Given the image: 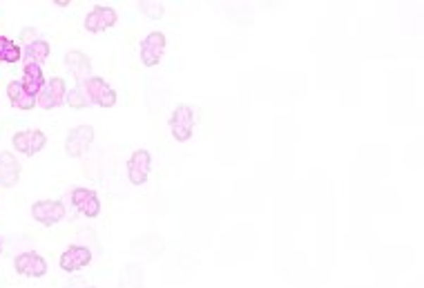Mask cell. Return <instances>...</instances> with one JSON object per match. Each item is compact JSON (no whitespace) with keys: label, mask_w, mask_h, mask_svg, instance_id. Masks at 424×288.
Listing matches in <instances>:
<instances>
[{"label":"cell","mask_w":424,"mask_h":288,"mask_svg":"<svg viewBox=\"0 0 424 288\" xmlns=\"http://www.w3.org/2000/svg\"><path fill=\"white\" fill-rule=\"evenodd\" d=\"M65 103H68L72 110H85V108L92 106V101L87 96V89H85L83 81H76V87L72 92L68 89V99H65Z\"/></svg>","instance_id":"17"},{"label":"cell","mask_w":424,"mask_h":288,"mask_svg":"<svg viewBox=\"0 0 424 288\" xmlns=\"http://www.w3.org/2000/svg\"><path fill=\"white\" fill-rule=\"evenodd\" d=\"M20 163L14 152H0V186L14 188L20 179Z\"/></svg>","instance_id":"12"},{"label":"cell","mask_w":424,"mask_h":288,"mask_svg":"<svg viewBox=\"0 0 424 288\" xmlns=\"http://www.w3.org/2000/svg\"><path fill=\"white\" fill-rule=\"evenodd\" d=\"M7 96H9V103L16 110H25V112H27V110H34L38 106L36 99L30 96L27 92H25V87H23L20 81H9L7 83Z\"/></svg>","instance_id":"15"},{"label":"cell","mask_w":424,"mask_h":288,"mask_svg":"<svg viewBox=\"0 0 424 288\" xmlns=\"http://www.w3.org/2000/svg\"><path fill=\"white\" fill-rule=\"evenodd\" d=\"M92 251H89V246H83V244H72L68 251H65L63 255H61V268L65 270V273H76V270H81V268H85V266H89V261H92Z\"/></svg>","instance_id":"8"},{"label":"cell","mask_w":424,"mask_h":288,"mask_svg":"<svg viewBox=\"0 0 424 288\" xmlns=\"http://www.w3.org/2000/svg\"><path fill=\"white\" fill-rule=\"evenodd\" d=\"M83 288H94V286H83Z\"/></svg>","instance_id":"25"},{"label":"cell","mask_w":424,"mask_h":288,"mask_svg":"<svg viewBox=\"0 0 424 288\" xmlns=\"http://www.w3.org/2000/svg\"><path fill=\"white\" fill-rule=\"evenodd\" d=\"M118 20L116 16V9L114 7H105V5H96L94 9L89 11V14L85 16V30L92 32V34H99V32H105L114 27Z\"/></svg>","instance_id":"9"},{"label":"cell","mask_w":424,"mask_h":288,"mask_svg":"<svg viewBox=\"0 0 424 288\" xmlns=\"http://www.w3.org/2000/svg\"><path fill=\"white\" fill-rule=\"evenodd\" d=\"M0 253H3V239H0Z\"/></svg>","instance_id":"24"},{"label":"cell","mask_w":424,"mask_h":288,"mask_svg":"<svg viewBox=\"0 0 424 288\" xmlns=\"http://www.w3.org/2000/svg\"><path fill=\"white\" fill-rule=\"evenodd\" d=\"M11 143H14V148L20 154L32 156V130H23V132H16L14 139H11Z\"/></svg>","instance_id":"19"},{"label":"cell","mask_w":424,"mask_h":288,"mask_svg":"<svg viewBox=\"0 0 424 288\" xmlns=\"http://www.w3.org/2000/svg\"><path fill=\"white\" fill-rule=\"evenodd\" d=\"M14 266H16L18 275H25V277H45V273H47V261L36 253L18 255Z\"/></svg>","instance_id":"11"},{"label":"cell","mask_w":424,"mask_h":288,"mask_svg":"<svg viewBox=\"0 0 424 288\" xmlns=\"http://www.w3.org/2000/svg\"><path fill=\"white\" fill-rule=\"evenodd\" d=\"M47 146V137L43 130H32V154L41 152Z\"/></svg>","instance_id":"21"},{"label":"cell","mask_w":424,"mask_h":288,"mask_svg":"<svg viewBox=\"0 0 424 288\" xmlns=\"http://www.w3.org/2000/svg\"><path fill=\"white\" fill-rule=\"evenodd\" d=\"M152 170V154L148 150H135L127 159V181L132 186H143Z\"/></svg>","instance_id":"6"},{"label":"cell","mask_w":424,"mask_h":288,"mask_svg":"<svg viewBox=\"0 0 424 288\" xmlns=\"http://www.w3.org/2000/svg\"><path fill=\"white\" fill-rule=\"evenodd\" d=\"M170 132L179 143L190 141L194 134V108L188 103H179L170 116Z\"/></svg>","instance_id":"1"},{"label":"cell","mask_w":424,"mask_h":288,"mask_svg":"<svg viewBox=\"0 0 424 288\" xmlns=\"http://www.w3.org/2000/svg\"><path fill=\"white\" fill-rule=\"evenodd\" d=\"M85 89H87V96L94 106L103 108V110H112L116 106V92L108 85V81L101 76H89L83 81Z\"/></svg>","instance_id":"2"},{"label":"cell","mask_w":424,"mask_h":288,"mask_svg":"<svg viewBox=\"0 0 424 288\" xmlns=\"http://www.w3.org/2000/svg\"><path fill=\"white\" fill-rule=\"evenodd\" d=\"M65 99H68V85H65V81L61 76H54V78H49V81L45 83V87L41 89V94H38L36 103L43 110H56V108L63 106Z\"/></svg>","instance_id":"5"},{"label":"cell","mask_w":424,"mask_h":288,"mask_svg":"<svg viewBox=\"0 0 424 288\" xmlns=\"http://www.w3.org/2000/svg\"><path fill=\"white\" fill-rule=\"evenodd\" d=\"M168 45V38L163 32H150L141 43V63L145 68H156L163 58V51Z\"/></svg>","instance_id":"4"},{"label":"cell","mask_w":424,"mask_h":288,"mask_svg":"<svg viewBox=\"0 0 424 288\" xmlns=\"http://www.w3.org/2000/svg\"><path fill=\"white\" fill-rule=\"evenodd\" d=\"M56 5H58V7H68L70 0H56Z\"/></svg>","instance_id":"23"},{"label":"cell","mask_w":424,"mask_h":288,"mask_svg":"<svg viewBox=\"0 0 424 288\" xmlns=\"http://www.w3.org/2000/svg\"><path fill=\"white\" fill-rule=\"evenodd\" d=\"M65 65H68V70L76 76V81H85L89 78V72H92V61L85 51L81 49H70L68 54H65Z\"/></svg>","instance_id":"14"},{"label":"cell","mask_w":424,"mask_h":288,"mask_svg":"<svg viewBox=\"0 0 424 288\" xmlns=\"http://www.w3.org/2000/svg\"><path fill=\"white\" fill-rule=\"evenodd\" d=\"M94 127L92 125H78L74 130H70L68 137H65V152H68V156H72V159H78V156H83L89 146L94 143Z\"/></svg>","instance_id":"3"},{"label":"cell","mask_w":424,"mask_h":288,"mask_svg":"<svg viewBox=\"0 0 424 288\" xmlns=\"http://www.w3.org/2000/svg\"><path fill=\"white\" fill-rule=\"evenodd\" d=\"M139 9L143 11V16H148L150 20H158L163 16V5L161 3H141Z\"/></svg>","instance_id":"20"},{"label":"cell","mask_w":424,"mask_h":288,"mask_svg":"<svg viewBox=\"0 0 424 288\" xmlns=\"http://www.w3.org/2000/svg\"><path fill=\"white\" fill-rule=\"evenodd\" d=\"M20 83L25 87V92H27L30 96L38 99V94H41V89L45 87V74L41 70V65H23V78Z\"/></svg>","instance_id":"13"},{"label":"cell","mask_w":424,"mask_h":288,"mask_svg":"<svg viewBox=\"0 0 424 288\" xmlns=\"http://www.w3.org/2000/svg\"><path fill=\"white\" fill-rule=\"evenodd\" d=\"M72 204L78 213L87 219H94L101 215V199L94 190L89 188H74L72 190Z\"/></svg>","instance_id":"10"},{"label":"cell","mask_w":424,"mask_h":288,"mask_svg":"<svg viewBox=\"0 0 424 288\" xmlns=\"http://www.w3.org/2000/svg\"><path fill=\"white\" fill-rule=\"evenodd\" d=\"M49 56V43L47 41H41V38H36L34 43L25 45L23 49V63L25 65H43Z\"/></svg>","instance_id":"16"},{"label":"cell","mask_w":424,"mask_h":288,"mask_svg":"<svg viewBox=\"0 0 424 288\" xmlns=\"http://www.w3.org/2000/svg\"><path fill=\"white\" fill-rule=\"evenodd\" d=\"M20 38H23V41L27 43V45H30V43H34V41H36V30H32V27H25V30L20 32Z\"/></svg>","instance_id":"22"},{"label":"cell","mask_w":424,"mask_h":288,"mask_svg":"<svg viewBox=\"0 0 424 288\" xmlns=\"http://www.w3.org/2000/svg\"><path fill=\"white\" fill-rule=\"evenodd\" d=\"M32 217L43 226H54L65 219V206H63V201H56V199L36 201L32 206Z\"/></svg>","instance_id":"7"},{"label":"cell","mask_w":424,"mask_h":288,"mask_svg":"<svg viewBox=\"0 0 424 288\" xmlns=\"http://www.w3.org/2000/svg\"><path fill=\"white\" fill-rule=\"evenodd\" d=\"M0 61L9 65L23 61V49L7 36H0Z\"/></svg>","instance_id":"18"}]
</instances>
